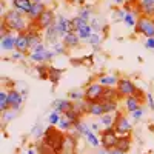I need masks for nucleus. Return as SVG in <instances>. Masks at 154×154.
Instances as JSON below:
<instances>
[{
	"mask_svg": "<svg viewBox=\"0 0 154 154\" xmlns=\"http://www.w3.org/2000/svg\"><path fill=\"white\" fill-rule=\"evenodd\" d=\"M2 23L11 31H16L19 34L22 32H26L28 31V25H26V20L22 16V12L17 11V9H11V11H6L5 16L2 19Z\"/></svg>",
	"mask_w": 154,
	"mask_h": 154,
	"instance_id": "nucleus-1",
	"label": "nucleus"
},
{
	"mask_svg": "<svg viewBox=\"0 0 154 154\" xmlns=\"http://www.w3.org/2000/svg\"><path fill=\"white\" fill-rule=\"evenodd\" d=\"M65 137L66 134H63V131L57 130L56 126H49L45 130L43 142L53 148L56 154H63V148H65Z\"/></svg>",
	"mask_w": 154,
	"mask_h": 154,
	"instance_id": "nucleus-2",
	"label": "nucleus"
},
{
	"mask_svg": "<svg viewBox=\"0 0 154 154\" xmlns=\"http://www.w3.org/2000/svg\"><path fill=\"white\" fill-rule=\"evenodd\" d=\"M119 134L117 131L114 130V128H105L103 131H102L100 134V142H102V146H103L105 149H114L116 145H117L119 142Z\"/></svg>",
	"mask_w": 154,
	"mask_h": 154,
	"instance_id": "nucleus-3",
	"label": "nucleus"
},
{
	"mask_svg": "<svg viewBox=\"0 0 154 154\" xmlns=\"http://www.w3.org/2000/svg\"><path fill=\"white\" fill-rule=\"evenodd\" d=\"M134 29L137 34H143L146 38H151L154 37V20L145 16H140L137 19V25Z\"/></svg>",
	"mask_w": 154,
	"mask_h": 154,
	"instance_id": "nucleus-4",
	"label": "nucleus"
},
{
	"mask_svg": "<svg viewBox=\"0 0 154 154\" xmlns=\"http://www.w3.org/2000/svg\"><path fill=\"white\" fill-rule=\"evenodd\" d=\"M114 130L117 131V134L120 136V137H123V136H130V133H131V130H133V126H131V123H130V120L126 119V116H123L122 112H116V117H114Z\"/></svg>",
	"mask_w": 154,
	"mask_h": 154,
	"instance_id": "nucleus-5",
	"label": "nucleus"
},
{
	"mask_svg": "<svg viewBox=\"0 0 154 154\" xmlns=\"http://www.w3.org/2000/svg\"><path fill=\"white\" fill-rule=\"evenodd\" d=\"M56 23V14H54V11L53 9H49V8H46L43 12H42V16L38 17V20L37 22H34V23H31V25H34V28L35 29H38V31H46L51 25H54Z\"/></svg>",
	"mask_w": 154,
	"mask_h": 154,
	"instance_id": "nucleus-6",
	"label": "nucleus"
},
{
	"mask_svg": "<svg viewBox=\"0 0 154 154\" xmlns=\"http://www.w3.org/2000/svg\"><path fill=\"white\" fill-rule=\"evenodd\" d=\"M103 89H105V86L100 85L99 82L89 83L83 91L85 93V102H100L102 94H103Z\"/></svg>",
	"mask_w": 154,
	"mask_h": 154,
	"instance_id": "nucleus-7",
	"label": "nucleus"
},
{
	"mask_svg": "<svg viewBox=\"0 0 154 154\" xmlns=\"http://www.w3.org/2000/svg\"><path fill=\"white\" fill-rule=\"evenodd\" d=\"M117 93L120 96V99H126L130 96H136V93L139 91V88L128 79H120L119 83H117Z\"/></svg>",
	"mask_w": 154,
	"mask_h": 154,
	"instance_id": "nucleus-8",
	"label": "nucleus"
},
{
	"mask_svg": "<svg viewBox=\"0 0 154 154\" xmlns=\"http://www.w3.org/2000/svg\"><path fill=\"white\" fill-rule=\"evenodd\" d=\"M22 102H23V96L17 91V89L11 88L8 91V105L12 111H19L22 106Z\"/></svg>",
	"mask_w": 154,
	"mask_h": 154,
	"instance_id": "nucleus-9",
	"label": "nucleus"
},
{
	"mask_svg": "<svg viewBox=\"0 0 154 154\" xmlns=\"http://www.w3.org/2000/svg\"><path fill=\"white\" fill-rule=\"evenodd\" d=\"M74 102L69 100V99H59V100H54L53 102V108L54 111H57L59 114H65L71 109H74Z\"/></svg>",
	"mask_w": 154,
	"mask_h": 154,
	"instance_id": "nucleus-10",
	"label": "nucleus"
},
{
	"mask_svg": "<svg viewBox=\"0 0 154 154\" xmlns=\"http://www.w3.org/2000/svg\"><path fill=\"white\" fill-rule=\"evenodd\" d=\"M86 114L99 116V117H102V116L105 114L102 100H100V102H86Z\"/></svg>",
	"mask_w": 154,
	"mask_h": 154,
	"instance_id": "nucleus-11",
	"label": "nucleus"
},
{
	"mask_svg": "<svg viewBox=\"0 0 154 154\" xmlns=\"http://www.w3.org/2000/svg\"><path fill=\"white\" fill-rule=\"evenodd\" d=\"M28 49H31V48H29V40H28V35H26V32H22V34H19V35H17L16 51H17V53L25 54Z\"/></svg>",
	"mask_w": 154,
	"mask_h": 154,
	"instance_id": "nucleus-12",
	"label": "nucleus"
},
{
	"mask_svg": "<svg viewBox=\"0 0 154 154\" xmlns=\"http://www.w3.org/2000/svg\"><path fill=\"white\" fill-rule=\"evenodd\" d=\"M56 25H57V29H59V34H60V35H65V34H68V32H72L71 20L65 19L63 16H59V17H57Z\"/></svg>",
	"mask_w": 154,
	"mask_h": 154,
	"instance_id": "nucleus-13",
	"label": "nucleus"
},
{
	"mask_svg": "<svg viewBox=\"0 0 154 154\" xmlns=\"http://www.w3.org/2000/svg\"><path fill=\"white\" fill-rule=\"evenodd\" d=\"M45 9H46V8H45L43 3H32V8H31V11L26 14V17L29 19L31 23H34V22L38 20V17L42 16V12H43Z\"/></svg>",
	"mask_w": 154,
	"mask_h": 154,
	"instance_id": "nucleus-14",
	"label": "nucleus"
},
{
	"mask_svg": "<svg viewBox=\"0 0 154 154\" xmlns=\"http://www.w3.org/2000/svg\"><path fill=\"white\" fill-rule=\"evenodd\" d=\"M32 0H12V6L17 11H20L22 14H28L32 8Z\"/></svg>",
	"mask_w": 154,
	"mask_h": 154,
	"instance_id": "nucleus-15",
	"label": "nucleus"
},
{
	"mask_svg": "<svg viewBox=\"0 0 154 154\" xmlns=\"http://www.w3.org/2000/svg\"><path fill=\"white\" fill-rule=\"evenodd\" d=\"M120 99L119 93H117V88H112V86H105L103 89V94H102V102H117Z\"/></svg>",
	"mask_w": 154,
	"mask_h": 154,
	"instance_id": "nucleus-16",
	"label": "nucleus"
},
{
	"mask_svg": "<svg viewBox=\"0 0 154 154\" xmlns=\"http://www.w3.org/2000/svg\"><path fill=\"white\" fill-rule=\"evenodd\" d=\"M26 35H28L29 48H31V49H34L37 45H40V31H38V29H35L34 26H32V28H28Z\"/></svg>",
	"mask_w": 154,
	"mask_h": 154,
	"instance_id": "nucleus-17",
	"label": "nucleus"
},
{
	"mask_svg": "<svg viewBox=\"0 0 154 154\" xmlns=\"http://www.w3.org/2000/svg\"><path fill=\"white\" fill-rule=\"evenodd\" d=\"M59 29H57V25H51V26L45 31V38L49 45H56L57 43V38H59Z\"/></svg>",
	"mask_w": 154,
	"mask_h": 154,
	"instance_id": "nucleus-18",
	"label": "nucleus"
},
{
	"mask_svg": "<svg viewBox=\"0 0 154 154\" xmlns=\"http://www.w3.org/2000/svg\"><path fill=\"white\" fill-rule=\"evenodd\" d=\"M80 43V37L77 35V32H68L63 35V45L66 48H77Z\"/></svg>",
	"mask_w": 154,
	"mask_h": 154,
	"instance_id": "nucleus-19",
	"label": "nucleus"
},
{
	"mask_svg": "<svg viewBox=\"0 0 154 154\" xmlns=\"http://www.w3.org/2000/svg\"><path fill=\"white\" fill-rule=\"evenodd\" d=\"M140 11L145 17H154V0H140Z\"/></svg>",
	"mask_w": 154,
	"mask_h": 154,
	"instance_id": "nucleus-20",
	"label": "nucleus"
},
{
	"mask_svg": "<svg viewBox=\"0 0 154 154\" xmlns=\"http://www.w3.org/2000/svg\"><path fill=\"white\" fill-rule=\"evenodd\" d=\"M114 149H117V151H120V152L126 154L128 151L131 149V137H130V136L119 137V142H117V145H116V148H114Z\"/></svg>",
	"mask_w": 154,
	"mask_h": 154,
	"instance_id": "nucleus-21",
	"label": "nucleus"
},
{
	"mask_svg": "<svg viewBox=\"0 0 154 154\" xmlns=\"http://www.w3.org/2000/svg\"><path fill=\"white\" fill-rule=\"evenodd\" d=\"M140 108V100L136 97V96H130V97H126L125 99V109L128 111V112H134L136 109H139Z\"/></svg>",
	"mask_w": 154,
	"mask_h": 154,
	"instance_id": "nucleus-22",
	"label": "nucleus"
},
{
	"mask_svg": "<svg viewBox=\"0 0 154 154\" xmlns=\"http://www.w3.org/2000/svg\"><path fill=\"white\" fill-rule=\"evenodd\" d=\"M75 145H77L75 137H74L72 134H66V137H65V148H63V154H74V151H75Z\"/></svg>",
	"mask_w": 154,
	"mask_h": 154,
	"instance_id": "nucleus-23",
	"label": "nucleus"
},
{
	"mask_svg": "<svg viewBox=\"0 0 154 154\" xmlns=\"http://www.w3.org/2000/svg\"><path fill=\"white\" fill-rule=\"evenodd\" d=\"M16 43H17V37H12L11 34L2 37V49L3 51H12L16 48Z\"/></svg>",
	"mask_w": 154,
	"mask_h": 154,
	"instance_id": "nucleus-24",
	"label": "nucleus"
},
{
	"mask_svg": "<svg viewBox=\"0 0 154 154\" xmlns=\"http://www.w3.org/2000/svg\"><path fill=\"white\" fill-rule=\"evenodd\" d=\"M119 80L120 79H117L116 75H99L97 77V82L100 85H103V86H114V85L117 86Z\"/></svg>",
	"mask_w": 154,
	"mask_h": 154,
	"instance_id": "nucleus-25",
	"label": "nucleus"
},
{
	"mask_svg": "<svg viewBox=\"0 0 154 154\" xmlns=\"http://www.w3.org/2000/svg\"><path fill=\"white\" fill-rule=\"evenodd\" d=\"M63 69H60V68H56V66H51L49 68V79L48 80H51L54 85H57L59 83V80L62 79V75H63Z\"/></svg>",
	"mask_w": 154,
	"mask_h": 154,
	"instance_id": "nucleus-26",
	"label": "nucleus"
},
{
	"mask_svg": "<svg viewBox=\"0 0 154 154\" xmlns=\"http://www.w3.org/2000/svg\"><path fill=\"white\" fill-rule=\"evenodd\" d=\"M85 25H88L85 20H82L79 16L77 17H74V19H71V28H72V32H79Z\"/></svg>",
	"mask_w": 154,
	"mask_h": 154,
	"instance_id": "nucleus-27",
	"label": "nucleus"
},
{
	"mask_svg": "<svg viewBox=\"0 0 154 154\" xmlns=\"http://www.w3.org/2000/svg\"><path fill=\"white\" fill-rule=\"evenodd\" d=\"M77 35H79L80 38H83V40H88L89 37L93 35V28H91V25H85V26L77 32Z\"/></svg>",
	"mask_w": 154,
	"mask_h": 154,
	"instance_id": "nucleus-28",
	"label": "nucleus"
},
{
	"mask_svg": "<svg viewBox=\"0 0 154 154\" xmlns=\"http://www.w3.org/2000/svg\"><path fill=\"white\" fill-rule=\"evenodd\" d=\"M85 137H86V140H88V143H89V145H93L94 148H97V146L100 145V140L97 139V136H96L93 131H89V130H88L86 134H85Z\"/></svg>",
	"mask_w": 154,
	"mask_h": 154,
	"instance_id": "nucleus-29",
	"label": "nucleus"
},
{
	"mask_svg": "<svg viewBox=\"0 0 154 154\" xmlns=\"http://www.w3.org/2000/svg\"><path fill=\"white\" fill-rule=\"evenodd\" d=\"M123 23L126 25L128 28H136V25H137L136 16L130 14V12H126V14H125V17H123Z\"/></svg>",
	"mask_w": 154,
	"mask_h": 154,
	"instance_id": "nucleus-30",
	"label": "nucleus"
},
{
	"mask_svg": "<svg viewBox=\"0 0 154 154\" xmlns=\"http://www.w3.org/2000/svg\"><path fill=\"white\" fill-rule=\"evenodd\" d=\"M72 123L74 122H71L68 117H65V116H63V117L60 119V122H59V128L62 131H69L71 128H72Z\"/></svg>",
	"mask_w": 154,
	"mask_h": 154,
	"instance_id": "nucleus-31",
	"label": "nucleus"
},
{
	"mask_svg": "<svg viewBox=\"0 0 154 154\" xmlns=\"http://www.w3.org/2000/svg\"><path fill=\"white\" fill-rule=\"evenodd\" d=\"M100 123L103 125L105 128H112L114 126V117L111 114H103L100 117Z\"/></svg>",
	"mask_w": 154,
	"mask_h": 154,
	"instance_id": "nucleus-32",
	"label": "nucleus"
},
{
	"mask_svg": "<svg viewBox=\"0 0 154 154\" xmlns=\"http://www.w3.org/2000/svg\"><path fill=\"white\" fill-rule=\"evenodd\" d=\"M49 68L51 66H46V65H38L37 66V72H38V77L43 80L49 79Z\"/></svg>",
	"mask_w": 154,
	"mask_h": 154,
	"instance_id": "nucleus-33",
	"label": "nucleus"
},
{
	"mask_svg": "<svg viewBox=\"0 0 154 154\" xmlns=\"http://www.w3.org/2000/svg\"><path fill=\"white\" fill-rule=\"evenodd\" d=\"M102 103H103L105 114H111L112 111H117V102L111 100V102H102Z\"/></svg>",
	"mask_w": 154,
	"mask_h": 154,
	"instance_id": "nucleus-34",
	"label": "nucleus"
},
{
	"mask_svg": "<svg viewBox=\"0 0 154 154\" xmlns=\"http://www.w3.org/2000/svg\"><path fill=\"white\" fill-rule=\"evenodd\" d=\"M60 116H59V112L57 111H53L49 114V117H48V122L51 123V126H56V125H59V122H60Z\"/></svg>",
	"mask_w": 154,
	"mask_h": 154,
	"instance_id": "nucleus-35",
	"label": "nucleus"
},
{
	"mask_svg": "<svg viewBox=\"0 0 154 154\" xmlns=\"http://www.w3.org/2000/svg\"><path fill=\"white\" fill-rule=\"evenodd\" d=\"M32 136H34L35 139H40V137H43V136H45V131H43V128H42V125H40V123H37V125L34 126V130H32Z\"/></svg>",
	"mask_w": 154,
	"mask_h": 154,
	"instance_id": "nucleus-36",
	"label": "nucleus"
},
{
	"mask_svg": "<svg viewBox=\"0 0 154 154\" xmlns=\"http://www.w3.org/2000/svg\"><path fill=\"white\" fill-rule=\"evenodd\" d=\"M86 42H88L89 45H93V46H97V45H99V43L102 42V37H100V35H99L97 32H93V35L89 37Z\"/></svg>",
	"mask_w": 154,
	"mask_h": 154,
	"instance_id": "nucleus-37",
	"label": "nucleus"
},
{
	"mask_svg": "<svg viewBox=\"0 0 154 154\" xmlns=\"http://www.w3.org/2000/svg\"><path fill=\"white\" fill-rule=\"evenodd\" d=\"M31 59H32L34 62H37V63L46 62V53H42V54H35V53H32V54H31Z\"/></svg>",
	"mask_w": 154,
	"mask_h": 154,
	"instance_id": "nucleus-38",
	"label": "nucleus"
},
{
	"mask_svg": "<svg viewBox=\"0 0 154 154\" xmlns=\"http://www.w3.org/2000/svg\"><path fill=\"white\" fill-rule=\"evenodd\" d=\"M89 25H91L93 31H100V29H102V26H103V25L100 23V20H99V19H93Z\"/></svg>",
	"mask_w": 154,
	"mask_h": 154,
	"instance_id": "nucleus-39",
	"label": "nucleus"
},
{
	"mask_svg": "<svg viewBox=\"0 0 154 154\" xmlns=\"http://www.w3.org/2000/svg\"><path fill=\"white\" fill-rule=\"evenodd\" d=\"M89 16H91V11H89V9H82V11L79 12V17H80L82 20H85L86 23H88V20H89Z\"/></svg>",
	"mask_w": 154,
	"mask_h": 154,
	"instance_id": "nucleus-40",
	"label": "nucleus"
},
{
	"mask_svg": "<svg viewBox=\"0 0 154 154\" xmlns=\"http://www.w3.org/2000/svg\"><path fill=\"white\" fill-rule=\"evenodd\" d=\"M53 51H54V54H63L65 53V45H62V43H56L53 45Z\"/></svg>",
	"mask_w": 154,
	"mask_h": 154,
	"instance_id": "nucleus-41",
	"label": "nucleus"
},
{
	"mask_svg": "<svg viewBox=\"0 0 154 154\" xmlns=\"http://www.w3.org/2000/svg\"><path fill=\"white\" fill-rule=\"evenodd\" d=\"M46 48H45V45L43 43H40V45H37L34 49H32V53H35V54H42V53H46Z\"/></svg>",
	"mask_w": 154,
	"mask_h": 154,
	"instance_id": "nucleus-42",
	"label": "nucleus"
},
{
	"mask_svg": "<svg viewBox=\"0 0 154 154\" xmlns=\"http://www.w3.org/2000/svg\"><path fill=\"white\" fill-rule=\"evenodd\" d=\"M142 116H143V108H142V106H140L139 109H136V111L133 112V117H134L136 120H139L140 117H142Z\"/></svg>",
	"mask_w": 154,
	"mask_h": 154,
	"instance_id": "nucleus-43",
	"label": "nucleus"
},
{
	"mask_svg": "<svg viewBox=\"0 0 154 154\" xmlns=\"http://www.w3.org/2000/svg\"><path fill=\"white\" fill-rule=\"evenodd\" d=\"M145 46H146L148 49H154V37H151V38H146Z\"/></svg>",
	"mask_w": 154,
	"mask_h": 154,
	"instance_id": "nucleus-44",
	"label": "nucleus"
},
{
	"mask_svg": "<svg viewBox=\"0 0 154 154\" xmlns=\"http://www.w3.org/2000/svg\"><path fill=\"white\" fill-rule=\"evenodd\" d=\"M146 100H148V105H149L151 111H154V97L151 94H146Z\"/></svg>",
	"mask_w": 154,
	"mask_h": 154,
	"instance_id": "nucleus-45",
	"label": "nucleus"
},
{
	"mask_svg": "<svg viewBox=\"0 0 154 154\" xmlns=\"http://www.w3.org/2000/svg\"><path fill=\"white\" fill-rule=\"evenodd\" d=\"M71 63L72 65H82V59H72Z\"/></svg>",
	"mask_w": 154,
	"mask_h": 154,
	"instance_id": "nucleus-46",
	"label": "nucleus"
},
{
	"mask_svg": "<svg viewBox=\"0 0 154 154\" xmlns=\"http://www.w3.org/2000/svg\"><path fill=\"white\" fill-rule=\"evenodd\" d=\"M83 60H86V63L93 65V56H88V57H83Z\"/></svg>",
	"mask_w": 154,
	"mask_h": 154,
	"instance_id": "nucleus-47",
	"label": "nucleus"
},
{
	"mask_svg": "<svg viewBox=\"0 0 154 154\" xmlns=\"http://www.w3.org/2000/svg\"><path fill=\"white\" fill-rule=\"evenodd\" d=\"M114 3H117V5H125L126 2H125V0H114Z\"/></svg>",
	"mask_w": 154,
	"mask_h": 154,
	"instance_id": "nucleus-48",
	"label": "nucleus"
},
{
	"mask_svg": "<svg viewBox=\"0 0 154 154\" xmlns=\"http://www.w3.org/2000/svg\"><path fill=\"white\" fill-rule=\"evenodd\" d=\"M91 128H93V130H94V131H97V130H99V128H100V126H99V123H93V125H91Z\"/></svg>",
	"mask_w": 154,
	"mask_h": 154,
	"instance_id": "nucleus-49",
	"label": "nucleus"
},
{
	"mask_svg": "<svg viewBox=\"0 0 154 154\" xmlns=\"http://www.w3.org/2000/svg\"><path fill=\"white\" fill-rule=\"evenodd\" d=\"M99 154H109V151H108V149H105V148H102V149L99 151Z\"/></svg>",
	"mask_w": 154,
	"mask_h": 154,
	"instance_id": "nucleus-50",
	"label": "nucleus"
},
{
	"mask_svg": "<svg viewBox=\"0 0 154 154\" xmlns=\"http://www.w3.org/2000/svg\"><path fill=\"white\" fill-rule=\"evenodd\" d=\"M109 154H123V152H120L117 149H109Z\"/></svg>",
	"mask_w": 154,
	"mask_h": 154,
	"instance_id": "nucleus-51",
	"label": "nucleus"
},
{
	"mask_svg": "<svg viewBox=\"0 0 154 154\" xmlns=\"http://www.w3.org/2000/svg\"><path fill=\"white\" fill-rule=\"evenodd\" d=\"M20 57H22V53H16L14 56H12V59H14V60L16 59H20Z\"/></svg>",
	"mask_w": 154,
	"mask_h": 154,
	"instance_id": "nucleus-52",
	"label": "nucleus"
},
{
	"mask_svg": "<svg viewBox=\"0 0 154 154\" xmlns=\"http://www.w3.org/2000/svg\"><path fill=\"white\" fill-rule=\"evenodd\" d=\"M34 3H42V0H32Z\"/></svg>",
	"mask_w": 154,
	"mask_h": 154,
	"instance_id": "nucleus-53",
	"label": "nucleus"
}]
</instances>
